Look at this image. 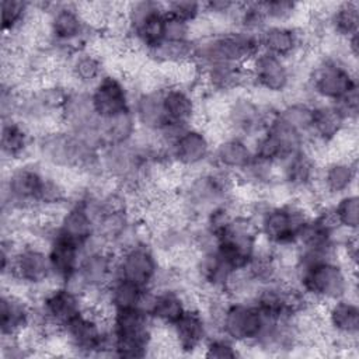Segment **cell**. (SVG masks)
<instances>
[{
    "label": "cell",
    "instance_id": "obj_1",
    "mask_svg": "<svg viewBox=\"0 0 359 359\" xmlns=\"http://www.w3.org/2000/svg\"><path fill=\"white\" fill-rule=\"evenodd\" d=\"M45 15V49L65 63L73 53L88 48L95 36V25L87 18L83 6L76 3H35Z\"/></svg>",
    "mask_w": 359,
    "mask_h": 359
},
{
    "label": "cell",
    "instance_id": "obj_2",
    "mask_svg": "<svg viewBox=\"0 0 359 359\" xmlns=\"http://www.w3.org/2000/svg\"><path fill=\"white\" fill-rule=\"evenodd\" d=\"M101 149L86 137L55 126L39 132L35 140L38 161L46 168L73 171L100 178Z\"/></svg>",
    "mask_w": 359,
    "mask_h": 359
},
{
    "label": "cell",
    "instance_id": "obj_3",
    "mask_svg": "<svg viewBox=\"0 0 359 359\" xmlns=\"http://www.w3.org/2000/svg\"><path fill=\"white\" fill-rule=\"evenodd\" d=\"M234 174L215 165L191 172L178 188V212L188 223H198L215 206L234 199Z\"/></svg>",
    "mask_w": 359,
    "mask_h": 359
},
{
    "label": "cell",
    "instance_id": "obj_4",
    "mask_svg": "<svg viewBox=\"0 0 359 359\" xmlns=\"http://www.w3.org/2000/svg\"><path fill=\"white\" fill-rule=\"evenodd\" d=\"M355 273L339 257L292 265V283L314 304H327L355 290Z\"/></svg>",
    "mask_w": 359,
    "mask_h": 359
},
{
    "label": "cell",
    "instance_id": "obj_5",
    "mask_svg": "<svg viewBox=\"0 0 359 359\" xmlns=\"http://www.w3.org/2000/svg\"><path fill=\"white\" fill-rule=\"evenodd\" d=\"M248 213L255 220L261 241L283 251L294 248L311 210L303 201L293 198L285 202H258Z\"/></svg>",
    "mask_w": 359,
    "mask_h": 359
},
{
    "label": "cell",
    "instance_id": "obj_6",
    "mask_svg": "<svg viewBox=\"0 0 359 359\" xmlns=\"http://www.w3.org/2000/svg\"><path fill=\"white\" fill-rule=\"evenodd\" d=\"M259 50V34L226 27L194 39V65L198 70L215 65L247 66Z\"/></svg>",
    "mask_w": 359,
    "mask_h": 359
},
{
    "label": "cell",
    "instance_id": "obj_7",
    "mask_svg": "<svg viewBox=\"0 0 359 359\" xmlns=\"http://www.w3.org/2000/svg\"><path fill=\"white\" fill-rule=\"evenodd\" d=\"M156 328V323L142 307L109 313L108 330L111 335V356H149L154 348Z\"/></svg>",
    "mask_w": 359,
    "mask_h": 359
},
{
    "label": "cell",
    "instance_id": "obj_8",
    "mask_svg": "<svg viewBox=\"0 0 359 359\" xmlns=\"http://www.w3.org/2000/svg\"><path fill=\"white\" fill-rule=\"evenodd\" d=\"M306 91L313 102H337L358 87L355 63L342 55L327 53L316 60L306 79Z\"/></svg>",
    "mask_w": 359,
    "mask_h": 359
},
{
    "label": "cell",
    "instance_id": "obj_9",
    "mask_svg": "<svg viewBox=\"0 0 359 359\" xmlns=\"http://www.w3.org/2000/svg\"><path fill=\"white\" fill-rule=\"evenodd\" d=\"M48 174V168L38 160L11 164L4 172L1 185L3 216L36 212L38 198Z\"/></svg>",
    "mask_w": 359,
    "mask_h": 359
},
{
    "label": "cell",
    "instance_id": "obj_10",
    "mask_svg": "<svg viewBox=\"0 0 359 359\" xmlns=\"http://www.w3.org/2000/svg\"><path fill=\"white\" fill-rule=\"evenodd\" d=\"M34 327L43 334L56 332L80 316L87 307V296L67 283H52L36 297Z\"/></svg>",
    "mask_w": 359,
    "mask_h": 359
},
{
    "label": "cell",
    "instance_id": "obj_11",
    "mask_svg": "<svg viewBox=\"0 0 359 359\" xmlns=\"http://www.w3.org/2000/svg\"><path fill=\"white\" fill-rule=\"evenodd\" d=\"M59 335L66 348L77 356H111L108 317L100 310L87 307L80 316L65 325Z\"/></svg>",
    "mask_w": 359,
    "mask_h": 359
},
{
    "label": "cell",
    "instance_id": "obj_12",
    "mask_svg": "<svg viewBox=\"0 0 359 359\" xmlns=\"http://www.w3.org/2000/svg\"><path fill=\"white\" fill-rule=\"evenodd\" d=\"M8 279V286L18 285L27 290H42L52 285L55 280L46 245L36 240H18L10 276L3 282Z\"/></svg>",
    "mask_w": 359,
    "mask_h": 359
},
{
    "label": "cell",
    "instance_id": "obj_13",
    "mask_svg": "<svg viewBox=\"0 0 359 359\" xmlns=\"http://www.w3.org/2000/svg\"><path fill=\"white\" fill-rule=\"evenodd\" d=\"M261 245V237L254 217L240 212L229 226L216 237L215 247L219 254L236 269L244 271Z\"/></svg>",
    "mask_w": 359,
    "mask_h": 359
},
{
    "label": "cell",
    "instance_id": "obj_14",
    "mask_svg": "<svg viewBox=\"0 0 359 359\" xmlns=\"http://www.w3.org/2000/svg\"><path fill=\"white\" fill-rule=\"evenodd\" d=\"M115 257L116 252L95 237L83 248L76 278L69 285L79 289L87 299L93 294L101 296L115 278Z\"/></svg>",
    "mask_w": 359,
    "mask_h": 359
},
{
    "label": "cell",
    "instance_id": "obj_15",
    "mask_svg": "<svg viewBox=\"0 0 359 359\" xmlns=\"http://www.w3.org/2000/svg\"><path fill=\"white\" fill-rule=\"evenodd\" d=\"M163 271L158 252L147 240L136 241L116 251L115 278L153 289L158 285Z\"/></svg>",
    "mask_w": 359,
    "mask_h": 359
},
{
    "label": "cell",
    "instance_id": "obj_16",
    "mask_svg": "<svg viewBox=\"0 0 359 359\" xmlns=\"http://www.w3.org/2000/svg\"><path fill=\"white\" fill-rule=\"evenodd\" d=\"M276 107L264 104L245 91L229 97L223 109V125L227 135L252 140L266 126Z\"/></svg>",
    "mask_w": 359,
    "mask_h": 359
},
{
    "label": "cell",
    "instance_id": "obj_17",
    "mask_svg": "<svg viewBox=\"0 0 359 359\" xmlns=\"http://www.w3.org/2000/svg\"><path fill=\"white\" fill-rule=\"evenodd\" d=\"M59 126L86 137L102 149L100 118L94 111L88 88L67 86L59 109Z\"/></svg>",
    "mask_w": 359,
    "mask_h": 359
},
{
    "label": "cell",
    "instance_id": "obj_18",
    "mask_svg": "<svg viewBox=\"0 0 359 359\" xmlns=\"http://www.w3.org/2000/svg\"><path fill=\"white\" fill-rule=\"evenodd\" d=\"M276 111V109H275ZM252 150L257 158L278 164L285 157L309 146V139L286 122L276 112L269 118L264 130L252 140Z\"/></svg>",
    "mask_w": 359,
    "mask_h": 359
},
{
    "label": "cell",
    "instance_id": "obj_19",
    "mask_svg": "<svg viewBox=\"0 0 359 359\" xmlns=\"http://www.w3.org/2000/svg\"><path fill=\"white\" fill-rule=\"evenodd\" d=\"M215 142L199 125L185 126L167 149L170 164L189 172L210 165Z\"/></svg>",
    "mask_w": 359,
    "mask_h": 359
},
{
    "label": "cell",
    "instance_id": "obj_20",
    "mask_svg": "<svg viewBox=\"0 0 359 359\" xmlns=\"http://www.w3.org/2000/svg\"><path fill=\"white\" fill-rule=\"evenodd\" d=\"M250 87L268 95L279 97L289 93L294 83L293 62L259 50L247 65Z\"/></svg>",
    "mask_w": 359,
    "mask_h": 359
},
{
    "label": "cell",
    "instance_id": "obj_21",
    "mask_svg": "<svg viewBox=\"0 0 359 359\" xmlns=\"http://www.w3.org/2000/svg\"><path fill=\"white\" fill-rule=\"evenodd\" d=\"M133 93L122 74L109 70L90 88L93 107L100 119L132 112Z\"/></svg>",
    "mask_w": 359,
    "mask_h": 359
},
{
    "label": "cell",
    "instance_id": "obj_22",
    "mask_svg": "<svg viewBox=\"0 0 359 359\" xmlns=\"http://www.w3.org/2000/svg\"><path fill=\"white\" fill-rule=\"evenodd\" d=\"M318 170L314 150L307 146L276 164L278 184L294 195H303L316 188Z\"/></svg>",
    "mask_w": 359,
    "mask_h": 359
},
{
    "label": "cell",
    "instance_id": "obj_23",
    "mask_svg": "<svg viewBox=\"0 0 359 359\" xmlns=\"http://www.w3.org/2000/svg\"><path fill=\"white\" fill-rule=\"evenodd\" d=\"M171 344L182 355H194L202 351L210 337L212 325L205 310L198 304H191L185 313L168 328Z\"/></svg>",
    "mask_w": 359,
    "mask_h": 359
},
{
    "label": "cell",
    "instance_id": "obj_24",
    "mask_svg": "<svg viewBox=\"0 0 359 359\" xmlns=\"http://www.w3.org/2000/svg\"><path fill=\"white\" fill-rule=\"evenodd\" d=\"M35 321V306L13 287L3 286L0 296L1 339H14L28 331Z\"/></svg>",
    "mask_w": 359,
    "mask_h": 359
},
{
    "label": "cell",
    "instance_id": "obj_25",
    "mask_svg": "<svg viewBox=\"0 0 359 359\" xmlns=\"http://www.w3.org/2000/svg\"><path fill=\"white\" fill-rule=\"evenodd\" d=\"M194 303L180 285H160L150 290L144 310L156 325L170 328Z\"/></svg>",
    "mask_w": 359,
    "mask_h": 359
},
{
    "label": "cell",
    "instance_id": "obj_26",
    "mask_svg": "<svg viewBox=\"0 0 359 359\" xmlns=\"http://www.w3.org/2000/svg\"><path fill=\"white\" fill-rule=\"evenodd\" d=\"M261 50L293 62L309 46V34L293 24H268L259 32Z\"/></svg>",
    "mask_w": 359,
    "mask_h": 359
},
{
    "label": "cell",
    "instance_id": "obj_27",
    "mask_svg": "<svg viewBox=\"0 0 359 359\" xmlns=\"http://www.w3.org/2000/svg\"><path fill=\"white\" fill-rule=\"evenodd\" d=\"M161 101L168 122L182 126L195 125L199 116L201 104L191 86L182 83H165L161 86Z\"/></svg>",
    "mask_w": 359,
    "mask_h": 359
},
{
    "label": "cell",
    "instance_id": "obj_28",
    "mask_svg": "<svg viewBox=\"0 0 359 359\" xmlns=\"http://www.w3.org/2000/svg\"><path fill=\"white\" fill-rule=\"evenodd\" d=\"M352 123L334 102H314L309 146H330L342 137Z\"/></svg>",
    "mask_w": 359,
    "mask_h": 359
},
{
    "label": "cell",
    "instance_id": "obj_29",
    "mask_svg": "<svg viewBox=\"0 0 359 359\" xmlns=\"http://www.w3.org/2000/svg\"><path fill=\"white\" fill-rule=\"evenodd\" d=\"M356 177L358 168L353 157H335L320 164L316 187L324 196L335 199L353 191Z\"/></svg>",
    "mask_w": 359,
    "mask_h": 359
},
{
    "label": "cell",
    "instance_id": "obj_30",
    "mask_svg": "<svg viewBox=\"0 0 359 359\" xmlns=\"http://www.w3.org/2000/svg\"><path fill=\"white\" fill-rule=\"evenodd\" d=\"M324 323L328 331L345 345L356 344L359 334V306L353 296L325 304Z\"/></svg>",
    "mask_w": 359,
    "mask_h": 359
},
{
    "label": "cell",
    "instance_id": "obj_31",
    "mask_svg": "<svg viewBox=\"0 0 359 359\" xmlns=\"http://www.w3.org/2000/svg\"><path fill=\"white\" fill-rule=\"evenodd\" d=\"M34 129L18 118L1 119L0 150L3 161L11 164L29 160L28 156L35 153Z\"/></svg>",
    "mask_w": 359,
    "mask_h": 359
},
{
    "label": "cell",
    "instance_id": "obj_32",
    "mask_svg": "<svg viewBox=\"0 0 359 359\" xmlns=\"http://www.w3.org/2000/svg\"><path fill=\"white\" fill-rule=\"evenodd\" d=\"M46 250L55 283H72L79 269L83 247L57 234L55 230L46 243Z\"/></svg>",
    "mask_w": 359,
    "mask_h": 359
},
{
    "label": "cell",
    "instance_id": "obj_33",
    "mask_svg": "<svg viewBox=\"0 0 359 359\" xmlns=\"http://www.w3.org/2000/svg\"><path fill=\"white\" fill-rule=\"evenodd\" d=\"M132 114L140 132L156 135L167 123L161 101V87L149 86L133 93Z\"/></svg>",
    "mask_w": 359,
    "mask_h": 359
},
{
    "label": "cell",
    "instance_id": "obj_34",
    "mask_svg": "<svg viewBox=\"0 0 359 359\" xmlns=\"http://www.w3.org/2000/svg\"><path fill=\"white\" fill-rule=\"evenodd\" d=\"M199 79L206 90L216 95L230 97L250 87L247 66L215 65L199 70Z\"/></svg>",
    "mask_w": 359,
    "mask_h": 359
},
{
    "label": "cell",
    "instance_id": "obj_35",
    "mask_svg": "<svg viewBox=\"0 0 359 359\" xmlns=\"http://www.w3.org/2000/svg\"><path fill=\"white\" fill-rule=\"evenodd\" d=\"M252 158L254 150L251 140L236 135H226L215 142L210 165L238 175Z\"/></svg>",
    "mask_w": 359,
    "mask_h": 359
},
{
    "label": "cell",
    "instance_id": "obj_36",
    "mask_svg": "<svg viewBox=\"0 0 359 359\" xmlns=\"http://www.w3.org/2000/svg\"><path fill=\"white\" fill-rule=\"evenodd\" d=\"M65 66L73 86L88 90L107 73L104 57L90 46L73 53L65 62Z\"/></svg>",
    "mask_w": 359,
    "mask_h": 359
},
{
    "label": "cell",
    "instance_id": "obj_37",
    "mask_svg": "<svg viewBox=\"0 0 359 359\" xmlns=\"http://www.w3.org/2000/svg\"><path fill=\"white\" fill-rule=\"evenodd\" d=\"M151 289H144L132 282L121 278H114L105 287L101 297V306L107 313L128 310V309H144Z\"/></svg>",
    "mask_w": 359,
    "mask_h": 359
},
{
    "label": "cell",
    "instance_id": "obj_38",
    "mask_svg": "<svg viewBox=\"0 0 359 359\" xmlns=\"http://www.w3.org/2000/svg\"><path fill=\"white\" fill-rule=\"evenodd\" d=\"M325 28L339 41H345L359 34V3L339 1L325 11Z\"/></svg>",
    "mask_w": 359,
    "mask_h": 359
},
{
    "label": "cell",
    "instance_id": "obj_39",
    "mask_svg": "<svg viewBox=\"0 0 359 359\" xmlns=\"http://www.w3.org/2000/svg\"><path fill=\"white\" fill-rule=\"evenodd\" d=\"M195 39V38H194ZM192 41H163L157 46L144 52L146 57L160 67H181L194 63Z\"/></svg>",
    "mask_w": 359,
    "mask_h": 359
},
{
    "label": "cell",
    "instance_id": "obj_40",
    "mask_svg": "<svg viewBox=\"0 0 359 359\" xmlns=\"http://www.w3.org/2000/svg\"><path fill=\"white\" fill-rule=\"evenodd\" d=\"M34 13H36L35 3H28L22 0H3L1 1L3 38H15L25 34Z\"/></svg>",
    "mask_w": 359,
    "mask_h": 359
},
{
    "label": "cell",
    "instance_id": "obj_41",
    "mask_svg": "<svg viewBox=\"0 0 359 359\" xmlns=\"http://www.w3.org/2000/svg\"><path fill=\"white\" fill-rule=\"evenodd\" d=\"M137 133L139 126L132 112L109 119H100V136L102 147L108 144L130 142L136 137Z\"/></svg>",
    "mask_w": 359,
    "mask_h": 359
},
{
    "label": "cell",
    "instance_id": "obj_42",
    "mask_svg": "<svg viewBox=\"0 0 359 359\" xmlns=\"http://www.w3.org/2000/svg\"><path fill=\"white\" fill-rule=\"evenodd\" d=\"M236 178L238 185L241 184L254 191H266L278 184L276 165L254 156L251 163Z\"/></svg>",
    "mask_w": 359,
    "mask_h": 359
},
{
    "label": "cell",
    "instance_id": "obj_43",
    "mask_svg": "<svg viewBox=\"0 0 359 359\" xmlns=\"http://www.w3.org/2000/svg\"><path fill=\"white\" fill-rule=\"evenodd\" d=\"M313 108L314 102L309 98H297L280 104L279 107H276L275 112L283 122H286L309 139L313 119Z\"/></svg>",
    "mask_w": 359,
    "mask_h": 359
},
{
    "label": "cell",
    "instance_id": "obj_44",
    "mask_svg": "<svg viewBox=\"0 0 359 359\" xmlns=\"http://www.w3.org/2000/svg\"><path fill=\"white\" fill-rule=\"evenodd\" d=\"M331 215L342 233H356L359 227V198L355 191L344 194L328 205Z\"/></svg>",
    "mask_w": 359,
    "mask_h": 359
},
{
    "label": "cell",
    "instance_id": "obj_45",
    "mask_svg": "<svg viewBox=\"0 0 359 359\" xmlns=\"http://www.w3.org/2000/svg\"><path fill=\"white\" fill-rule=\"evenodd\" d=\"M202 355L209 359H236L243 356L241 346L220 332H212L202 348Z\"/></svg>",
    "mask_w": 359,
    "mask_h": 359
},
{
    "label": "cell",
    "instance_id": "obj_46",
    "mask_svg": "<svg viewBox=\"0 0 359 359\" xmlns=\"http://www.w3.org/2000/svg\"><path fill=\"white\" fill-rule=\"evenodd\" d=\"M261 7L268 24H292L302 10V4L289 0H266Z\"/></svg>",
    "mask_w": 359,
    "mask_h": 359
},
{
    "label": "cell",
    "instance_id": "obj_47",
    "mask_svg": "<svg viewBox=\"0 0 359 359\" xmlns=\"http://www.w3.org/2000/svg\"><path fill=\"white\" fill-rule=\"evenodd\" d=\"M165 14L194 25L203 17V3L192 0H177L164 3Z\"/></svg>",
    "mask_w": 359,
    "mask_h": 359
},
{
    "label": "cell",
    "instance_id": "obj_48",
    "mask_svg": "<svg viewBox=\"0 0 359 359\" xmlns=\"http://www.w3.org/2000/svg\"><path fill=\"white\" fill-rule=\"evenodd\" d=\"M240 3L229 0H210L203 3V17L213 20H224L229 22V27H233L236 15L238 13Z\"/></svg>",
    "mask_w": 359,
    "mask_h": 359
},
{
    "label": "cell",
    "instance_id": "obj_49",
    "mask_svg": "<svg viewBox=\"0 0 359 359\" xmlns=\"http://www.w3.org/2000/svg\"><path fill=\"white\" fill-rule=\"evenodd\" d=\"M192 27L194 25L165 14L164 41H192L195 38L192 35Z\"/></svg>",
    "mask_w": 359,
    "mask_h": 359
}]
</instances>
